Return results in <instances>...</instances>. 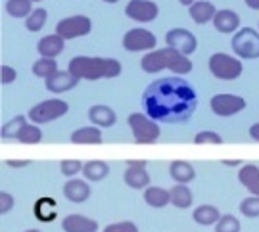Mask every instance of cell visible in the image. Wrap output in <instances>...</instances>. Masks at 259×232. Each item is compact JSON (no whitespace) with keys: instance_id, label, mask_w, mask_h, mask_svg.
Listing matches in <instances>:
<instances>
[{"instance_id":"cell-1","label":"cell","mask_w":259,"mask_h":232,"mask_svg":"<svg viewBox=\"0 0 259 232\" xmlns=\"http://www.w3.org/2000/svg\"><path fill=\"white\" fill-rule=\"evenodd\" d=\"M144 113L159 123H183L198 108L196 90L181 77H163L150 83L142 92Z\"/></svg>"},{"instance_id":"cell-2","label":"cell","mask_w":259,"mask_h":232,"mask_svg":"<svg viewBox=\"0 0 259 232\" xmlns=\"http://www.w3.org/2000/svg\"><path fill=\"white\" fill-rule=\"evenodd\" d=\"M121 64L115 58L98 56H75L69 60L67 71L79 81H98V79H113L121 75Z\"/></svg>"},{"instance_id":"cell-3","label":"cell","mask_w":259,"mask_h":232,"mask_svg":"<svg viewBox=\"0 0 259 232\" xmlns=\"http://www.w3.org/2000/svg\"><path fill=\"white\" fill-rule=\"evenodd\" d=\"M140 67L146 73H159L163 69H169L177 75H188L192 71V62L190 58L177 52L173 48H161V50H152L140 60Z\"/></svg>"},{"instance_id":"cell-4","label":"cell","mask_w":259,"mask_h":232,"mask_svg":"<svg viewBox=\"0 0 259 232\" xmlns=\"http://www.w3.org/2000/svg\"><path fill=\"white\" fill-rule=\"evenodd\" d=\"M127 123H129L133 138H135L137 144H154L159 138V134H161V129H159L157 121L148 117L146 113H131L129 117H127Z\"/></svg>"},{"instance_id":"cell-5","label":"cell","mask_w":259,"mask_h":232,"mask_svg":"<svg viewBox=\"0 0 259 232\" xmlns=\"http://www.w3.org/2000/svg\"><path fill=\"white\" fill-rule=\"evenodd\" d=\"M69 112V104L65 100H60V98H50V100H45V102H38L37 106H33L29 110L27 117L33 123L37 125H42V123H50V121H56L60 117H64L65 113Z\"/></svg>"},{"instance_id":"cell-6","label":"cell","mask_w":259,"mask_h":232,"mask_svg":"<svg viewBox=\"0 0 259 232\" xmlns=\"http://www.w3.org/2000/svg\"><path fill=\"white\" fill-rule=\"evenodd\" d=\"M209 71L215 79H221V81H234L238 79L244 71V65L238 58H232L229 54H223L217 52L209 58Z\"/></svg>"},{"instance_id":"cell-7","label":"cell","mask_w":259,"mask_h":232,"mask_svg":"<svg viewBox=\"0 0 259 232\" xmlns=\"http://www.w3.org/2000/svg\"><path fill=\"white\" fill-rule=\"evenodd\" d=\"M232 52L244 60H257L259 58V31L244 27L232 37Z\"/></svg>"},{"instance_id":"cell-8","label":"cell","mask_w":259,"mask_h":232,"mask_svg":"<svg viewBox=\"0 0 259 232\" xmlns=\"http://www.w3.org/2000/svg\"><path fill=\"white\" fill-rule=\"evenodd\" d=\"M91 31H93V21L87 16H69V18L58 21V25H56V35H60L64 40L87 37Z\"/></svg>"},{"instance_id":"cell-9","label":"cell","mask_w":259,"mask_h":232,"mask_svg":"<svg viewBox=\"0 0 259 232\" xmlns=\"http://www.w3.org/2000/svg\"><path fill=\"white\" fill-rule=\"evenodd\" d=\"M157 44L156 35L148 29H129L123 37V48L127 52H144V50H154Z\"/></svg>"},{"instance_id":"cell-10","label":"cell","mask_w":259,"mask_h":232,"mask_svg":"<svg viewBox=\"0 0 259 232\" xmlns=\"http://www.w3.org/2000/svg\"><path fill=\"white\" fill-rule=\"evenodd\" d=\"M165 42L169 48H173V50L185 54V56L194 54L196 48H198V40H196L194 33H190V31L185 27L169 29L165 33Z\"/></svg>"},{"instance_id":"cell-11","label":"cell","mask_w":259,"mask_h":232,"mask_svg":"<svg viewBox=\"0 0 259 232\" xmlns=\"http://www.w3.org/2000/svg\"><path fill=\"white\" fill-rule=\"evenodd\" d=\"M211 112L219 117H232L246 108V100L238 94H215L211 98Z\"/></svg>"},{"instance_id":"cell-12","label":"cell","mask_w":259,"mask_h":232,"mask_svg":"<svg viewBox=\"0 0 259 232\" xmlns=\"http://www.w3.org/2000/svg\"><path fill=\"white\" fill-rule=\"evenodd\" d=\"M127 18L139 23H150L159 16V6L152 0H131L125 6Z\"/></svg>"},{"instance_id":"cell-13","label":"cell","mask_w":259,"mask_h":232,"mask_svg":"<svg viewBox=\"0 0 259 232\" xmlns=\"http://www.w3.org/2000/svg\"><path fill=\"white\" fill-rule=\"evenodd\" d=\"M125 184L133 190H146L150 186V175L146 171V161H127V171L123 175Z\"/></svg>"},{"instance_id":"cell-14","label":"cell","mask_w":259,"mask_h":232,"mask_svg":"<svg viewBox=\"0 0 259 232\" xmlns=\"http://www.w3.org/2000/svg\"><path fill=\"white\" fill-rule=\"evenodd\" d=\"M213 25L215 29L223 33V35H231V33H238L240 31V16L234 12V10H217L215 19H213Z\"/></svg>"},{"instance_id":"cell-15","label":"cell","mask_w":259,"mask_h":232,"mask_svg":"<svg viewBox=\"0 0 259 232\" xmlns=\"http://www.w3.org/2000/svg\"><path fill=\"white\" fill-rule=\"evenodd\" d=\"M79 84V79L73 77L69 71H58L52 77H48L45 81V86H47L48 92H54V94H62L67 92V90H73L75 86Z\"/></svg>"},{"instance_id":"cell-16","label":"cell","mask_w":259,"mask_h":232,"mask_svg":"<svg viewBox=\"0 0 259 232\" xmlns=\"http://www.w3.org/2000/svg\"><path fill=\"white\" fill-rule=\"evenodd\" d=\"M89 119L94 127H102V129H110L115 125L117 121V113L111 110L110 106H104V104H96L89 108Z\"/></svg>"},{"instance_id":"cell-17","label":"cell","mask_w":259,"mask_h":232,"mask_svg":"<svg viewBox=\"0 0 259 232\" xmlns=\"http://www.w3.org/2000/svg\"><path fill=\"white\" fill-rule=\"evenodd\" d=\"M62 228H64V232H96L98 230V223L94 219L84 217V215L71 213L64 217Z\"/></svg>"},{"instance_id":"cell-18","label":"cell","mask_w":259,"mask_h":232,"mask_svg":"<svg viewBox=\"0 0 259 232\" xmlns=\"http://www.w3.org/2000/svg\"><path fill=\"white\" fill-rule=\"evenodd\" d=\"M64 196L73 204H83L91 198V186L81 178H71L64 184Z\"/></svg>"},{"instance_id":"cell-19","label":"cell","mask_w":259,"mask_h":232,"mask_svg":"<svg viewBox=\"0 0 259 232\" xmlns=\"http://www.w3.org/2000/svg\"><path fill=\"white\" fill-rule=\"evenodd\" d=\"M65 50V40L60 35H48L42 37L37 42V52L40 54V58H54L60 56Z\"/></svg>"},{"instance_id":"cell-20","label":"cell","mask_w":259,"mask_h":232,"mask_svg":"<svg viewBox=\"0 0 259 232\" xmlns=\"http://www.w3.org/2000/svg\"><path fill=\"white\" fill-rule=\"evenodd\" d=\"M188 14H190V18H192V21H194L196 25H205V23H209V21L215 19L217 10H215V6H213L211 2L198 0L196 4H192L188 8Z\"/></svg>"},{"instance_id":"cell-21","label":"cell","mask_w":259,"mask_h":232,"mask_svg":"<svg viewBox=\"0 0 259 232\" xmlns=\"http://www.w3.org/2000/svg\"><path fill=\"white\" fill-rule=\"evenodd\" d=\"M169 175H171V178L175 180L177 184H188L196 178V171L188 161L177 159L169 165Z\"/></svg>"},{"instance_id":"cell-22","label":"cell","mask_w":259,"mask_h":232,"mask_svg":"<svg viewBox=\"0 0 259 232\" xmlns=\"http://www.w3.org/2000/svg\"><path fill=\"white\" fill-rule=\"evenodd\" d=\"M238 180L244 188H248L251 196H259V167L253 163H248L238 171Z\"/></svg>"},{"instance_id":"cell-23","label":"cell","mask_w":259,"mask_h":232,"mask_svg":"<svg viewBox=\"0 0 259 232\" xmlns=\"http://www.w3.org/2000/svg\"><path fill=\"white\" fill-rule=\"evenodd\" d=\"M223 215L219 213V209L215 205L204 204V205H198L194 211H192V219H194L198 224L202 226H211V224H217L219 219Z\"/></svg>"},{"instance_id":"cell-24","label":"cell","mask_w":259,"mask_h":232,"mask_svg":"<svg viewBox=\"0 0 259 232\" xmlns=\"http://www.w3.org/2000/svg\"><path fill=\"white\" fill-rule=\"evenodd\" d=\"M144 202L150 205V207H156V209H161L165 207L167 204H171V190H165L161 186H148L144 190Z\"/></svg>"},{"instance_id":"cell-25","label":"cell","mask_w":259,"mask_h":232,"mask_svg":"<svg viewBox=\"0 0 259 232\" xmlns=\"http://www.w3.org/2000/svg\"><path fill=\"white\" fill-rule=\"evenodd\" d=\"M73 144H102V130L100 127H81L71 132Z\"/></svg>"},{"instance_id":"cell-26","label":"cell","mask_w":259,"mask_h":232,"mask_svg":"<svg viewBox=\"0 0 259 232\" xmlns=\"http://www.w3.org/2000/svg\"><path fill=\"white\" fill-rule=\"evenodd\" d=\"M83 175L87 180H93V182H100L106 176L110 175V165L106 161L100 159H94V161H87L83 167Z\"/></svg>"},{"instance_id":"cell-27","label":"cell","mask_w":259,"mask_h":232,"mask_svg":"<svg viewBox=\"0 0 259 232\" xmlns=\"http://www.w3.org/2000/svg\"><path fill=\"white\" fill-rule=\"evenodd\" d=\"M192 202H194V196L186 184H177L171 188V205H175L177 209H188Z\"/></svg>"},{"instance_id":"cell-28","label":"cell","mask_w":259,"mask_h":232,"mask_svg":"<svg viewBox=\"0 0 259 232\" xmlns=\"http://www.w3.org/2000/svg\"><path fill=\"white\" fill-rule=\"evenodd\" d=\"M6 14L16 19H27L33 12V2L31 0H6L4 4Z\"/></svg>"},{"instance_id":"cell-29","label":"cell","mask_w":259,"mask_h":232,"mask_svg":"<svg viewBox=\"0 0 259 232\" xmlns=\"http://www.w3.org/2000/svg\"><path fill=\"white\" fill-rule=\"evenodd\" d=\"M31 71L35 77H40V79H48L54 73H58V64H56L54 58H40L35 64L31 65Z\"/></svg>"},{"instance_id":"cell-30","label":"cell","mask_w":259,"mask_h":232,"mask_svg":"<svg viewBox=\"0 0 259 232\" xmlns=\"http://www.w3.org/2000/svg\"><path fill=\"white\" fill-rule=\"evenodd\" d=\"M35 215H37L38 221L42 223H52L56 217V204L54 200H47V198H40L35 205Z\"/></svg>"},{"instance_id":"cell-31","label":"cell","mask_w":259,"mask_h":232,"mask_svg":"<svg viewBox=\"0 0 259 232\" xmlns=\"http://www.w3.org/2000/svg\"><path fill=\"white\" fill-rule=\"evenodd\" d=\"M25 125H27V117L25 115H18V117H14V119H10L8 123L2 125L0 136L2 138H18L19 130L23 129Z\"/></svg>"},{"instance_id":"cell-32","label":"cell","mask_w":259,"mask_h":232,"mask_svg":"<svg viewBox=\"0 0 259 232\" xmlns=\"http://www.w3.org/2000/svg\"><path fill=\"white\" fill-rule=\"evenodd\" d=\"M47 19H48L47 8H35L31 12V16L25 19V29L31 31V33H38L40 29L47 25Z\"/></svg>"},{"instance_id":"cell-33","label":"cell","mask_w":259,"mask_h":232,"mask_svg":"<svg viewBox=\"0 0 259 232\" xmlns=\"http://www.w3.org/2000/svg\"><path fill=\"white\" fill-rule=\"evenodd\" d=\"M19 142H23V144H38L40 140H42V130L38 129V127H35V125H25L23 129L19 130L18 138Z\"/></svg>"},{"instance_id":"cell-34","label":"cell","mask_w":259,"mask_h":232,"mask_svg":"<svg viewBox=\"0 0 259 232\" xmlns=\"http://www.w3.org/2000/svg\"><path fill=\"white\" fill-rule=\"evenodd\" d=\"M240 213L248 219H257L259 217V196H251L240 202Z\"/></svg>"},{"instance_id":"cell-35","label":"cell","mask_w":259,"mask_h":232,"mask_svg":"<svg viewBox=\"0 0 259 232\" xmlns=\"http://www.w3.org/2000/svg\"><path fill=\"white\" fill-rule=\"evenodd\" d=\"M215 232H240V221L231 213L223 215L215 224Z\"/></svg>"},{"instance_id":"cell-36","label":"cell","mask_w":259,"mask_h":232,"mask_svg":"<svg viewBox=\"0 0 259 232\" xmlns=\"http://www.w3.org/2000/svg\"><path fill=\"white\" fill-rule=\"evenodd\" d=\"M84 163H81L79 159H65L60 163V169H62V175L64 176H75L79 173H83Z\"/></svg>"},{"instance_id":"cell-37","label":"cell","mask_w":259,"mask_h":232,"mask_svg":"<svg viewBox=\"0 0 259 232\" xmlns=\"http://www.w3.org/2000/svg\"><path fill=\"white\" fill-rule=\"evenodd\" d=\"M194 144H223V136L215 130H202L194 136Z\"/></svg>"},{"instance_id":"cell-38","label":"cell","mask_w":259,"mask_h":232,"mask_svg":"<svg viewBox=\"0 0 259 232\" xmlns=\"http://www.w3.org/2000/svg\"><path fill=\"white\" fill-rule=\"evenodd\" d=\"M102 232H139V226L133 221H121V223L108 224Z\"/></svg>"},{"instance_id":"cell-39","label":"cell","mask_w":259,"mask_h":232,"mask_svg":"<svg viewBox=\"0 0 259 232\" xmlns=\"http://www.w3.org/2000/svg\"><path fill=\"white\" fill-rule=\"evenodd\" d=\"M16 79H18V71L12 65H2V69H0V83L12 84Z\"/></svg>"},{"instance_id":"cell-40","label":"cell","mask_w":259,"mask_h":232,"mask_svg":"<svg viewBox=\"0 0 259 232\" xmlns=\"http://www.w3.org/2000/svg\"><path fill=\"white\" fill-rule=\"evenodd\" d=\"M14 196L10 194V192H0V213L6 215L10 213L12 209H14Z\"/></svg>"},{"instance_id":"cell-41","label":"cell","mask_w":259,"mask_h":232,"mask_svg":"<svg viewBox=\"0 0 259 232\" xmlns=\"http://www.w3.org/2000/svg\"><path fill=\"white\" fill-rule=\"evenodd\" d=\"M6 165L8 167H16V169H19V167H27V165H31V161H27V159H8L6 161Z\"/></svg>"},{"instance_id":"cell-42","label":"cell","mask_w":259,"mask_h":232,"mask_svg":"<svg viewBox=\"0 0 259 232\" xmlns=\"http://www.w3.org/2000/svg\"><path fill=\"white\" fill-rule=\"evenodd\" d=\"M250 136L255 140V142H259V123H253L250 127Z\"/></svg>"},{"instance_id":"cell-43","label":"cell","mask_w":259,"mask_h":232,"mask_svg":"<svg viewBox=\"0 0 259 232\" xmlns=\"http://www.w3.org/2000/svg\"><path fill=\"white\" fill-rule=\"evenodd\" d=\"M246 2V6L251 10H259V0H244Z\"/></svg>"},{"instance_id":"cell-44","label":"cell","mask_w":259,"mask_h":232,"mask_svg":"<svg viewBox=\"0 0 259 232\" xmlns=\"http://www.w3.org/2000/svg\"><path fill=\"white\" fill-rule=\"evenodd\" d=\"M179 2H181L183 6H188V8H190V6H192V4H196L198 0H179Z\"/></svg>"},{"instance_id":"cell-45","label":"cell","mask_w":259,"mask_h":232,"mask_svg":"<svg viewBox=\"0 0 259 232\" xmlns=\"http://www.w3.org/2000/svg\"><path fill=\"white\" fill-rule=\"evenodd\" d=\"M106 4H115V2H119V0H104Z\"/></svg>"},{"instance_id":"cell-46","label":"cell","mask_w":259,"mask_h":232,"mask_svg":"<svg viewBox=\"0 0 259 232\" xmlns=\"http://www.w3.org/2000/svg\"><path fill=\"white\" fill-rule=\"evenodd\" d=\"M25 232H40V230H35V228H29V230H25Z\"/></svg>"},{"instance_id":"cell-47","label":"cell","mask_w":259,"mask_h":232,"mask_svg":"<svg viewBox=\"0 0 259 232\" xmlns=\"http://www.w3.org/2000/svg\"><path fill=\"white\" fill-rule=\"evenodd\" d=\"M31 2H42V0H31Z\"/></svg>"}]
</instances>
